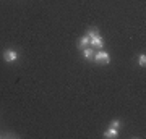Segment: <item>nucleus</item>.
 Returning a JSON list of instances; mask_svg holds the SVG:
<instances>
[{"instance_id": "2", "label": "nucleus", "mask_w": 146, "mask_h": 139, "mask_svg": "<svg viewBox=\"0 0 146 139\" xmlns=\"http://www.w3.org/2000/svg\"><path fill=\"white\" fill-rule=\"evenodd\" d=\"M3 60L8 63H15L16 60H18V52L13 50V49H7L5 52H3Z\"/></svg>"}, {"instance_id": "7", "label": "nucleus", "mask_w": 146, "mask_h": 139, "mask_svg": "<svg viewBox=\"0 0 146 139\" xmlns=\"http://www.w3.org/2000/svg\"><path fill=\"white\" fill-rule=\"evenodd\" d=\"M109 128L119 129V128H120V121H119V120H114V121H112V123H110V126H109Z\"/></svg>"}, {"instance_id": "1", "label": "nucleus", "mask_w": 146, "mask_h": 139, "mask_svg": "<svg viewBox=\"0 0 146 139\" xmlns=\"http://www.w3.org/2000/svg\"><path fill=\"white\" fill-rule=\"evenodd\" d=\"M93 60L98 63V65H107V63L110 62V57H109L107 52H104V50H101L99 49V52H94Z\"/></svg>"}, {"instance_id": "3", "label": "nucleus", "mask_w": 146, "mask_h": 139, "mask_svg": "<svg viewBox=\"0 0 146 139\" xmlns=\"http://www.w3.org/2000/svg\"><path fill=\"white\" fill-rule=\"evenodd\" d=\"M89 47H93V49H102L104 47V39L101 37V34H98L93 39H89Z\"/></svg>"}, {"instance_id": "5", "label": "nucleus", "mask_w": 146, "mask_h": 139, "mask_svg": "<svg viewBox=\"0 0 146 139\" xmlns=\"http://www.w3.org/2000/svg\"><path fill=\"white\" fill-rule=\"evenodd\" d=\"M94 55V50H93V47H84L83 49V57L86 58V60H91Z\"/></svg>"}, {"instance_id": "4", "label": "nucleus", "mask_w": 146, "mask_h": 139, "mask_svg": "<svg viewBox=\"0 0 146 139\" xmlns=\"http://www.w3.org/2000/svg\"><path fill=\"white\" fill-rule=\"evenodd\" d=\"M119 136V129H114V128H109L107 131H104V138H110V139H114Z\"/></svg>"}, {"instance_id": "8", "label": "nucleus", "mask_w": 146, "mask_h": 139, "mask_svg": "<svg viewBox=\"0 0 146 139\" xmlns=\"http://www.w3.org/2000/svg\"><path fill=\"white\" fill-rule=\"evenodd\" d=\"M138 63H140V67H145V65H146V57H145V55H140Z\"/></svg>"}, {"instance_id": "6", "label": "nucleus", "mask_w": 146, "mask_h": 139, "mask_svg": "<svg viewBox=\"0 0 146 139\" xmlns=\"http://www.w3.org/2000/svg\"><path fill=\"white\" fill-rule=\"evenodd\" d=\"M80 49H81V50H83L84 47H89V37L88 36H84V37H81V39H80Z\"/></svg>"}]
</instances>
